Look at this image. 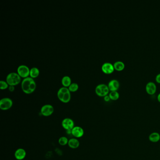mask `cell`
I'll use <instances>...</instances> for the list:
<instances>
[{
	"mask_svg": "<svg viewBox=\"0 0 160 160\" xmlns=\"http://www.w3.org/2000/svg\"><path fill=\"white\" fill-rule=\"evenodd\" d=\"M21 87L24 92L26 94H30L34 92L36 89V83L32 77H26L22 82Z\"/></svg>",
	"mask_w": 160,
	"mask_h": 160,
	"instance_id": "1",
	"label": "cell"
},
{
	"mask_svg": "<svg viewBox=\"0 0 160 160\" xmlns=\"http://www.w3.org/2000/svg\"><path fill=\"white\" fill-rule=\"evenodd\" d=\"M21 81V77L19 74L12 72L8 74L6 77V82L9 85H17Z\"/></svg>",
	"mask_w": 160,
	"mask_h": 160,
	"instance_id": "2",
	"label": "cell"
},
{
	"mask_svg": "<svg viewBox=\"0 0 160 160\" xmlns=\"http://www.w3.org/2000/svg\"><path fill=\"white\" fill-rule=\"evenodd\" d=\"M109 88L108 85L104 84L98 85L95 88V92L96 94L99 96H105L107 95L109 93Z\"/></svg>",
	"mask_w": 160,
	"mask_h": 160,
	"instance_id": "3",
	"label": "cell"
},
{
	"mask_svg": "<svg viewBox=\"0 0 160 160\" xmlns=\"http://www.w3.org/2000/svg\"><path fill=\"white\" fill-rule=\"evenodd\" d=\"M13 105V101L9 98H4L0 100V108L3 110L11 108Z\"/></svg>",
	"mask_w": 160,
	"mask_h": 160,
	"instance_id": "4",
	"label": "cell"
},
{
	"mask_svg": "<svg viewBox=\"0 0 160 160\" xmlns=\"http://www.w3.org/2000/svg\"><path fill=\"white\" fill-rule=\"evenodd\" d=\"M17 73L21 77L26 78L29 76L30 70L26 66L21 65L17 68Z\"/></svg>",
	"mask_w": 160,
	"mask_h": 160,
	"instance_id": "5",
	"label": "cell"
},
{
	"mask_svg": "<svg viewBox=\"0 0 160 160\" xmlns=\"http://www.w3.org/2000/svg\"><path fill=\"white\" fill-rule=\"evenodd\" d=\"M54 109L52 105L47 104L42 107L40 112L43 116H48L52 115L54 112Z\"/></svg>",
	"mask_w": 160,
	"mask_h": 160,
	"instance_id": "6",
	"label": "cell"
},
{
	"mask_svg": "<svg viewBox=\"0 0 160 160\" xmlns=\"http://www.w3.org/2000/svg\"><path fill=\"white\" fill-rule=\"evenodd\" d=\"M61 125L64 129L67 131H71L74 127V123L71 119L66 118L63 120Z\"/></svg>",
	"mask_w": 160,
	"mask_h": 160,
	"instance_id": "7",
	"label": "cell"
},
{
	"mask_svg": "<svg viewBox=\"0 0 160 160\" xmlns=\"http://www.w3.org/2000/svg\"><path fill=\"white\" fill-rule=\"evenodd\" d=\"M58 99L63 102L68 103L71 100V95L70 92L64 93L58 90Z\"/></svg>",
	"mask_w": 160,
	"mask_h": 160,
	"instance_id": "8",
	"label": "cell"
},
{
	"mask_svg": "<svg viewBox=\"0 0 160 160\" xmlns=\"http://www.w3.org/2000/svg\"><path fill=\"white\" fill-rule=\"evenodd\" d=\"M101 69L103 72L106 74H110L114 71V67L113 64L111 63H105L102 64Z\"/></svg>",
	"mask_w": 160,
	"mask_h": 160,
	"instance_id": "9",
	"label": "cell"
},
{
	"mask_svg": "<svg viewBox=\"0 0 160 160\" xmlns=\"http://www.w3.org/2000/svg\"><path fill=\"white\" fill-rule=\"evenodd\" d=\"M147 92L149 95H153L156 91V85L153 82H149L145 86Z\"/></svg>",
	"mask_w": 160,
	"mask_h": 160,
	"instance_id": "10",
	"label": "cell"
},
{
	"mask_svg": "<svg viewBox=\"0 0 160 160\" xmlns=\"http://www.w3.org/2000/svg\"><path fill=\"white\" fill-rule=\"evenodd\" d=\"M84 130L81 127H74L71 130V134L75 137H81L84 135Z\"/></svg>",
	"mask_w": 160,
	"mask_h": 160,
	"instance_id": "11",
	"label": "cell"
},
{
	"mask_svg": "<svg viewBox=\"0 0 160 160\" xmlns=\"http://www.w3.org/2000/svg\"><path fill=\"white\" fill-rule=\"evenodd\" d=\"M120 86V83L118 80L116 79H113L111 80L108 84L109 89L111 91H117Z\"/></svg>",
	"mask_w": 160,
	"mask_h": 160,
	"instance_id": "12",
	"label": "cell"
},
{
	"mask_svg": "<svg viewBox=\"0 0 160 160\" xmlns=\"http://www.w3.org/2000/svg\"><path fill=\"white\" fill-rule=\"evenodd\" d=\"M26 152L23 148H19L15 153V157L17 160H22L24 159L26 156Z\"/></svg>",
	"mask_w": 160,
	"mask_h": 160,
	"instance_id": "13",
	"label": "cell"
},
{
	"mask_svg": "<svg viewBox=\"0 0 160 160\" xmlns=\"http://www.w3.org/2000/svg\"><path fill=\"white\" fill-rule=\"evenodd\" d=\"M68 145L71 148L76 149L79 146V142L77 139L75 138H72L69 140L68 142Z\"/></svg>",
	"mask_w": 160,
	"mask_h": 160,
	"instance_id": "14",
	"label": "cell"
},
{
	"mask_svg": "<svg viewBox=\"0 0 160 160\" xmlns=\"http://www.w3.org/2000/svg\"><path fill=\"white\" fill-rule=\"evenodd\" d=\"M149 140L153 143H156L159 141L160 140V134L158 132H153L149 136Z\"/></svg>",
	"mask_w": 160,
	"mask_h": 160,
	"instance_id": "15",
	"label": "cell"
},
{
	"mask_svg": "<svg viewBox=\"0 0 160 160\" xmlns=\"http://www.w3.org/2000/svg\"><path fill=\"white\" fill-rule=\"evenodd\" d=\"M113 65L115 69L118 71L123 70L125 67L124 63H123V61H116L114 63Z\"/></svg>",
	"mask_w": 160,
	"mask_h": 160,
	"instance_id": "16",
	"label": "cell"
},
{
	"mask_svg": "<svg viewBox=\"0 0 160 160\" xmlns=\"http://www.w3.org/2000/svg\"><path fill=\"white\" fill-rule=\"evenodd\" d=\"M61 83L64 86V87H69V85L71 84V80L70 77L69 76H64L63 77L61 80Z\"/></svg>",
	"mask_w": 160,
	"mask_h": 160,
	"instance_id": "17",
	"label": "cell"
},
{
	"mask_svg": "<svg viewBox=\"0 0 160 160\" xmlns=\"http://www.w3.org/2000/svg\"><path fill=\"white\" fill-rule=\"evenodd\" d=\"M40 74V71L37 68L33 67L30 69V76L32 78H35L39 76Z\"/></svg>",
	"mask_w": 160,
	"mask_h": 160,
	"instance_id": "18",
	"label": "cell"
},
{
	"mask_svg": "<svg viewBox=\"0 0 160 160\" xmlns=\"http://www.w3.org/2000/svg\"><path fill=\"white\" fill-rule=\"evenodd\" d=\"M109 96L112 100H117L119 98V93L117 91H111L109 93Z\"/></svg>",
	"mask_w": 160,
	"mask_h": 160,
	"instance_id": "19",
	"label": "cell"
},
{
	"mask_svg": "<svg viewBox=\"0 0 160 160\" xmlns=\"http://www.w3.org/2000/svg\"><path fill=\"white\" fill-rule=\"evenodd\" d=\"M79 89V85L77 83H71L69 87V89L70 92H74L77 91Z\"/></svg>",
	"mask_w": 160,
	"mask_h": 160,
	"instance_id": "20",
	"label": "cell"
},
{
	"mask_svg": "<svg viewBox=\"0 0 160 160\" xmlns=\"http://www.w3.org/2000/svg\"><path fill=\"white\" fill-rule=\"evenodd\" d=\"M68 142H69V140L66 137H61L58 140L59 144L61 145H66L67 144H68Z\"/></svg>",
	"mask_w": 160,
	"mask_h": 160,
	"instance_id": "21",
	"label": "cell"
},
{
	"mask_svg": "<svg viewBox=\"0 0 160 160\" xmlns=\"http://www.w3.org/2000/svg\"><path fill=\"white\" fill-rule=\"evenodd\" d=\"M8 85L7 82L1 80L0 81V88L1 89H5L8 87Z\"/></svg>",
	"mask_w": 160,
	"mask_h": 160,
	"instance_id": "22",
	"label": "cell"
},
{
	"mask_svg": "<svg viewBox=\"0 0 160 160\" xmlns=\"http://www.w3.org/2000/svg\"><path fill=\"white\" fill-rule=\"evenodd\" d=\"M155 80H156L157 82L160 83V73L158 74L157 75H156V77H155Z\"/></svg>",
	"mask_w": 160,
	"mask_h": 160,
	"instance_id": "23",
	"label": "cell"
},
{
	"mask_svg": "<svg viewBox=\"0 0 160 160\" xmlns=\"http://www.w3.org/2000/svg\"><path fill=\"white\" fill-rule=\"evenodd\" d=\"M9 89L11 92H13L15 90V87L13 85H9Z\"/></svg>",
	"mask_w": 160,
	"mask_h": 160,
	"instance_id": "24",
	"label": "cell"
},
{
	"mask_svg": "<svg viewBox=\"0 0 160 160\" xmlns=\"http://www.w3.org/2000/svg\"><path fill=\"white\" fill-rule=\"evenodd\" d=\"M110 96H109V95H106V96L104 97V100L105 101H107H107H109L110 100Z\"/></svg>",
	"mask_w": 160,
	"mask_h": 160,
	"instance_id": "25",
	"label": "cell"
},
{
	"mask_svg": "<svg viewBox=\"0 0 160 160\" xmlns=\"http://www.w3.org/2000/svg\"><path fill=\"white\" fill-rule=\"evenodd\" d=\"M157 100H158L159 101V102H160V93H159V94H158V95Z\"/></svg>",
	"mask_w": 160,
	"mask_h": 160,
	"instance_id": "26",
	"label": "cell"
},
{
	"mask_svg": "<svg viewBox=\"0 0 160 160\" xmlns=\"http://www.w3.org/2000/svg\"></svg>",
	"mask_w": 160,
	"mask_h": 160,
	"instance_id": "27",
	"label": "cell"
}]
</instances>
